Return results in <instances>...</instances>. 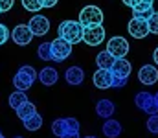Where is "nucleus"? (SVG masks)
<instances>
[{"mask_svg":"<svg viewBox=\"0 0 158 138\" xmlns=\"http://www.w3.org/2000/svg\"><path fill=\"white\" fill-rule=\"evenodd\" d=\"M28 28L31 30L33 37H42L50 31V20L44 15H33L28 22Z\"/></svg>","mask_w":158,"mask_h":138,"instance_id":"nucleus-10","label":"nucleus"},{"mask_svg":"<svg viewBox=\"0 0 158 138\" xmlns=\"http://www.w3.org/2000/svg\"><path fill=\"white\" fill-rule=\"evenodd\" d=\"M83 138H96V136H92V135H88V136H83Z\"/></svg>","mask_w":158,"mask_h":138,"instance_id":"nucleus-36","label":"nucleus"},{"mask_svg":"<svg viewBox=\"0 0 158 138\" xmlns=\"http://www.w3.org/2000/svg\"><path fill=\"white\" fill-rule=\"evenodd\" d=\"M70 55H72V44L68 41H64L61 37H57V39L52 41V61L63 63Z\"/></svg>","mask_w":158,"mask_h":138,"instance_id":"nucleus-6","label":"nucleus"},{"mask_svg":"<svg viewBox=\"0 0 158 138\" xmlns=\"http://www.w3.org/2000/svg\"><path fill=\"white\" fill-rule=\"evenodd\" d=\"M155 101H156V105H158V92L155 94Z\"/></svg>","mask_w":158,"mask_h":138,"instance_id":"nucleus-35","label":"nucleus"},{"mask_svg":"<svg viewBox=\"0 0 158 138\" xmlns=\"http://www.w3.org/2000/svg\"><path fill=\"white\" fill-rule=\"evenodd\" d=\"M103 11L98 7V6H85L81 11H79V19L77 22L85 28V26H96V24H103Z\"/></svg>","mask_w":158,"mask_h":138,"instance_id":"nucleus-4","label":"nucleus"},{"mask_svg":"<svg viewBox=\"0 0 158 138\" xmlns=\"http://www.w3.org/2000/svg\"><path fill=\"white\" fill-rule=\"evenodd\" d=\"M110 72H112V77H114V83H112V89H121L127 85L129 77H131V72H132V66L131 63L121 57V59H116L110 66Z\"/></svg>","mask_w":158,"mask_h":138,"instance_id":"nucleus-2","label":"nucleus"},{"mask_svg":"<svg viewBox=\"0 0 158 138\" xmlns=\"http://www.w3.org/2000/svg\"><path fill=\"white\" fill-rule=\"evenodd\" d=\"M114 111H116V107H114V103L110 99H99L96 103V112H98L99 118H105V120L107 118H112Z\"/></svg>","mask_w":158,"mask_h":138,"instance_id":"nucleus-17","label":"nucleus"},{"mask_svg":"<svg viewBox=\"0 0 158 138\" xmlns=\"http://www.w3.org/2000/svg\"><path fill=\"white\" fill-rule=\"evenodd\" d=\"M13 4H15V0H0V13L9 11L13 7Z\"/></svg>","mask_w":158,"mask_h":138,"instance_id":"nucleus-30","label":"nucleus"},{"mask_svg":"<svg viewBox=\"0 0 158 138\" xmlns=\"http://www.w3.org/2000/svg\"><path fill=\"white\" fill-rule=\"evenodd\" d=\"M15 111H17V116H19V118L22 120V122H24L26 118H30L31 114H35V112H37L35 105H33V103H31L30 99H28V101H24V103H22V105H20L19 109H15Z\"/></svg>","mask_w":158,"mask_h":138,"instance_id":"nucleus-19","label":"nucleus"},{"mask_svg":"<svg viewBox=\"0 0 158 138\" xmlns=\"http://www.w3.org/2000/svg\"><path fill=\"white\" fill-rule=\"evenodd\" d=\"M37 79H39L44 87H52V85H55L59 81V72L55 68H52V66H46V68H42L39 72Z\"/></svg>","mask_w":158,"mask_h":138,"instance_id":"nucleus-14","label":"nucleus"},{"mask_svg":"<svg viewBox=\"0 0 158 138\" xmlns=\"http://www.w3.org/2000/svg\"><path fill=\"white\" fill-rule=\"evenodd\" d=\"M105 41V28L103 24L85 26L83 28V43L88 46H98Z\"/></svg>","mask_w":158,"mask_h":138,"instance_id":"nucleus-5","label":"nucleus"},{"mask_svg":"<svg viewBox=\"0 0 158 138\" xmlns=\"http://www.w3.org/2000/svg\"><path fill=\"white\" fill-rule=\"evenodd\" d=\"M153 61L158 65V48H155V52H153Z\"/></svg>","mask_w":158,"mask_h":138,"instance_id":"nucleus-34","label":"nucleus"},{"mask_svg":"<svg viewBox=\"0 0 158 138\" xmlns=\"http://www.w3.org/2000/svg\"><path fill=\"white\" fill-rule=\"evenodd\" d=\"M24 101H28V96H26V92L24 90H15L9 94V99H7V103H9V107L11 109H19Z\"/></svg>","mask_w":158,"mask_h":138,"instance_id":"nucleus-20","label":"nucleus"},{"mask_svg":"<svg viewBox=\"0 0 158 138\" xmlns=\"http://www.w3.org/2000/svg\"><path fill=\"white\" fill-rule=\"evenodd\" d=\"M153 13H155V9L149 7V9H145V11H142V13H138V15H134V17H136V19H142V20H149Z\"/></svg>","mask_w":158,"mask_h":138,"instance_id":"nucleus-31","label":"nucleus"},{"mask_svg":"<svg viewBox=\"0 0 158 138\" xmlns=\"http://www.w3.org/2000/svg\"><path fill=\"white\" fill-rule=\"evenodd\" d=\"M129 6L132 7V15H138V13L153 7V0H131Z\"/></svg>","mask_w":158,"mask_h":138,"instance_id":"nucleus-22","label":"nucleus"},{"mask_svg":"<svg viewBox=\"0 0 158 138\" xmlns=\"http://www.w3.org/2000/svg\"><path fill=\"white\" fill-rule=\"evenodd\" d=\"M134 103L140 111H143L147 114H158V105L155 101V96L149 92H138L134 96Z\"/></svg>","mask_w":158,"mask_h":138,"instance_id":"nucleus-8","label":"nucleus"},{"mask_svg":"<svg viewBox=\"0 0 158 138\" xmlns=\"http://www.w3.org/2000/svg\"><path fill=\"white\" fill-rule=\"evenodd\" d=\"M57 2H59V0H42L44 7H53V6H57Z\"/></svg>","mask_w":158,"mask_h":138,"instance_id":"nucleus-33","label":"nucleus"},{"mask_svg":"<svg viewBox=\"0 0 158 138\" xmlns=\"http://www.w3.org/2000/svg\"><path fill=\"white\" fill-rule=\"evenodd\" d=\"M116 59L107 52V50H103V52H99L98 55H96V65H98V68H105V70H110V66H112V63H114Z\"/></svg>","mask_w":158,"mask_h":138,"instance_id":"nucleus-18","label":"nucleus"},{"mask_svg":"<svg viewBox=\"0 0 158 138\" xmlns=\"http://www.w3.org/2000/svg\"><path fill=\"white\" fill-rule=\"evenodd\" d=\"M37 76L39 72L31 66V65H24L17 70V74L13 76V87L17 90H30L33 87V83L37 81Z\"/></svg>","mask_w":158,"mask_h":138,"instance_id":"nucleus-1","label":"nucleus"},{"mask_svg":"<svg viewBox=\"0 0 158 138\" xmlns=\"http://www.w3.org/2000/svg\"><path fill=\"white\" fill-rule=\"evenodd\" d=\"M129 43H127V39L125 37H110L109 39V43H107V52L114 57V59H121V57H127V53H129Z\"/></svg>","mask_w":158,"mask_h":138,"instance_id":"nucleus-7","label":"nucleus"},{"mask_svg":"<svg viewBox=\"0 0 158 138\" xmlns=\"http://www.w3.org/2000/svg\"><path fill=\"white\" fill-rule=\"evenodd\" d=\"M37 55H39V59H42V61H52V43H42V44H39Z\"/></svg>","mask_w":158,"mask_h":138,"instance_id":"nucleus-25","label":"nucleus"},{"mask_svg":"<svg viewBox=\"0 0 158 138\" xmlns=\"http://www.w3.org/2000/svg\"><path fill=\"white\" fill-rule=\"evenodd\" d=\"M7 39H9V30H7L6 24H0V46L6 44Z\"/></svg>","mask_w":158,"mask_h":138,"instance_id":"nucleus-28","label":"nucleus"},{"mask_svg":"<svg viewBox=\"0 0 158 138\" xmlns=\"http://www.w3.org/2000/svg\"><path fill=\"white\" fill-rule=\"evenodd\" d=\"M103 135L107 138H118L121 135V123L114 118H107L105 123H103Z\"/></svg>","mask_w":158,"mask_h":138,"instance_id":"nucleus-16","label":"nucleus"},{"mask_svg":"<svg viewBox=\"0 0 158 138\" xmlns=\"http://www.w3.org/2000/svg\"><path fill=\"white\" fill-rule=\"evenodd\" d=\"M66 131H68V125H66V120H64V118H57V120L52 123V133H53L55 136L61 138Z\"/></svg>","mask_w":158,"mask_h":138,"instance_id":"nucleus-23","label":"nucleus"},{"mask_svg":"<svg viewBox=\"0 0 158 138\" xmlns=\"http://www.w3.org/2000/svg\"><path fill=\"white\" fill-rule=\"evenodd\" d=\"M20 4H22V7H24L26 11H30V13H39L40 9L44 7L42 0H20Z\"/></svg>","mask_w":158,"mask_h":138,"instance_id":"nucleus-24","label":"nucleus"},{"mask_svg":"<svg viewBox=\"0 0 158 138\" xmlns=\"http://www.w3.org/2000/svg\"><path fill=\"white\" fill-rule=\"evenodd\" d=\"M13 138H24V136H13Z\"/></svg>","mask_w":158,"mask_h":138,"instance_id":"nucleus-38","label":"nucleus"},{"mask_svg":"<svg viewBox=\"0 0 158 138\" xmlns=\"http://www.w3.org/2000/svg\"><path fill=\"white\" fill-rule=\"evenodd\" d=\"M138 79H140V83H143V85H155L158 81V70L156 66H153V65H143L140 70H138Z\"/></svg>","mask_w":158,"mask_h":138,"instance_id":"nucleus-13","label":"nucleus"},{"mask_svg":"<svg viewBox=\"0 0 158 138\" xmlns=\"http://www.w3.org/2000/svg\"><path fill=\"white\" fill-rule=\"evenodd\" d=\"M66 120V125H68V131H79V122L76 118H72V116H68V118H64Z\"/></svg>","mask_w":158,"mask_h":138,"instance_id":"nucleus-29","label":"nucleus"},{"mask_svg":"<svg viewBox=\"0 0 158 138\" xmlns=\"http://www.w3.org/2000/svg\"><path fill=\"white\" fill-rule=\"evenodd\" d=\"M22 123H24V127H26L28 131H39L40 127H42V116H40L39 112H35V114H31L30 118H26Z\"/></svg>","mask_w":158,"mask_h":138,"instance_id":"nucleus-21","label":"nucleus"},{"mask_svg":"<svg viewBox=\"0 0 158 138\" xmlns=\"http://www.w3.org/2000/svg\"><path fill=\"white\" fill-rule=\"evenodd\" d=\"M0 138H6V136H4V135H2V133H0Z\"/></svg>","mask_w":158,"mask_h":138,"instance_id":"nucleus-37","label":"nucleus"},{"mask_svg":"<svg viewBox=\"0 0 158 138\" xmlns=\"http://www.w3.org/2000/svg\"><path fill=\"white\" fill-rule=\"evenodd\" d=\"M147 24H149V33L158 35V11H155V13L151 15V19L147 20Z\"/></svg>","mask_w":158,"mask_h":138,"instance_id":"nucleus-27","label":"nucleus"},{"mask_svg":"<svg viewBox=\"0 0 158 138\" xmlns=\"http://www.w3.org/2000/svg\"><path fill=\"white\" fill-rule=\"evenodd\" d=\"M59 37L68 41L70 44H76L83 41V26L79 24L77 20H63L57 28Z\"/></svg>","mask_w":158,"mask_h":138,"instance_id":"nucleus-3","label":"nucleus"},{"mask_svg":"<svg viewBox=\"0 0 158 138\" xmlns=\"http://www.w3.org/2000/svg\"><path fill=\"white\" fill-rule=\"evenodd\" d=\"M92 81L98 89L101 90H107V89H112V83H114V77H112V72L110 70H105V68H98L96 74L92 76Z\"/></svg>","mask_w":158,"mask_h":138,"instance_id":"nucleus-12","label":"nucleus"},{"mask_svg":"<svg viewBox=\"0 0 158 138\" xmlns=\"http://www.w3.org/2000/svg\"><path fill=\"white\" fill-rule=\"evenodd\" d=\"M64 79H66L68 85L77 87V85H81V83L85 81V72H83V68H79V66H70V68H66V72H64Z\"/></svg>","mask_w":158,"mask_h":138,"instance_id":"nucleus-15","label":"nucleus"},{"mask_svg":"<svg viewBox=\"0 0 158 138\" xmlns=\"http://www.w3.org/2000/svg\"><path fill=\"white\" fill-rule=\"evenodd\" d=\"M129 33L134 39H145L149 35V24H147V20H142V19L132 17L129 20Z\"/></svg>","mask_w":158,"mask_h":138,"instance_id":"nucleus-11","label":"nucleus"},{"mask_svg":"<svg viewBox=\"0 0 158 138\" xmlns=\"http://www.w3.org/2000/svg\"><path fill=\"white\" fill-rule=\"evenodd\" d=\"M147 131L153 133V135H158V114H149V118H147Z\"/></svg>","mask_w":158,"mask_h":138,"instance_id":"nucleus-26","label":"nucleus"},{"mask_svg":"<svg viewBox=\"0 0 158 138\" xmlns=\"http://www.w3.org/2000/svg\"><path fill=\"white\" fill-rule=\"evenodd\" d=\"M61 138H79V131H66Z\"/></svg>","mask_w":158,"mask_h":138,"instance_id":"nucleus-32","label":"nucleus"},{"mask_svg":"<svg viewBox=\"0 0 158 138\" xmlns=\"http://www.w3.org/2000/svg\"><path fill=\"white\" fill-rule=\"evenodd\" d=\"M11 39H13L15 44L28 46L31 43V39H33V33H31V30L28 28V24H17V26L13 28V31H11Z\"/></svg>","mask_w":158,"mask_h":138,"instance_id":"nucleus-9","label":"nucleus"}]
</instances>
